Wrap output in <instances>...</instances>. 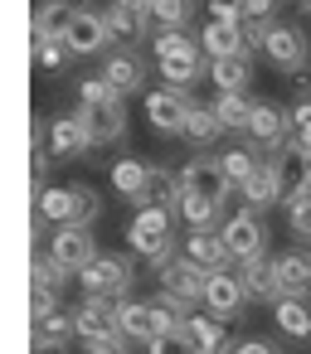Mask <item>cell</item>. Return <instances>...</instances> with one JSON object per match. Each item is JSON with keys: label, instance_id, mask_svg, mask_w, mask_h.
Returning a JSON list of instances; mask_svg holds the SVG:
<instances>
[{"label": "cell", "instance_id": "obj_1", "mask_svg": "<svg viewBox=\"0 0 311 354\" xmlns=\"http://www.w3.org/2000/svg\"><path fill=\"white\" fill-rule=\"evenodd\" d=\"M78 117H83L93 146H112V141L127 136V107H122V93H117L103 73L78 83Z\"/></svg>", "mask_w": 311, "mask_h": 354}, {"label": "cell", "instance_id": "obj_2", "mask_svg": "<svg viewBox=\"0 0 311 354\" xmlns=\"http://www.w3.org/2000/svg\"><path fill=\"white\" fill-rule=\"evenodd\" d=\"M127 243H132V252H136V257H146L151 267L170 262V257H175L170 209H161V204H141V209H136V218H132V228H127Z\"/></svg>", "mask_w": 311, "mask_h": 354}, {"label": "cell", "instance_id": "obj_3", "mask_svg": "<svg viewBox=\"0 0 311 354\" xmlns=\"http://www.w3.org/2000/svg\"><path fill=\"white\" fill-rule=\"evenodd\" d=\"M78 281H83V296H107V301H127V291H132V257H122V252H98L83 272H78Z\"/></svg>", "mask_w": 311, "mask_h": 354}, {"label": "cell", "instance_id": "obj_4", "mask_svg": "<svg viewBox=\"0 0 311 354\" xmlns=\"http://www.w3.org/2000/svg\"><path fill=\"white\" fill-rule=\"evenodd\" d=\"M243 136H248L253 151H272L277 156L292 141V112H282L277 102H253V117H248Z\"/></svg>", "mask_w": 311, "mask_h": 354}, {"label": "cell", "instance_id": "obj_5", "mask_svg": "<svg viewBox=\"0 0 311 354\" xmlns=\"http://www.w3.org/2000/svg\"><path fill=\"white\" fill-rule=\"evenodd\" d=\"M219 233H224V243H229V252H233L238 262H253V257H263V248H267V223H263L258 209L229 214V218L219 223Z\"/></svg>", "mask_w": 311, "mask_h": 354}, {"label": "cell", "instance_id": "obj_6", "mask_svg": "<svg viewBox=\"0 0 311 354\" xmlns=\"http://www.w3.org/2000/svg\"><path fill=\"white\" fill-rule=\"evenodd\" d=\"M49 257L64 267V272H83L93 257H98V238L88 233V223H59V233L49 238Z\"/></svg>", "mask_w": 311, "mask_h": 354}, {"label": "cell", "instance_id": "obj_7", "mask_svg": "<svg viewBox=\"0 0 311 354\" xmlns=\"http://www.w3.org/2000/svg\"><path fill=\"white\" fill-rule=\"evenodd\" d=\"M190 107H195V102H190L185 88H151V93H146V122H151L161 136H180Z\"/></svg>", "mask_w": 311, "mask_h": 354}, {"label": "cell", "instance_id": "obj_8", "mask_svg": "<svg viewBox=\"0 0 311 354\" xmlns=\"http://www.w3.org/2000/svg\"><path fill=\"white\" fill-rule=\"evenodd\" d=\"M180 185H185V194H199V199H214V204H224V199L233 194V180L224 175L219 156H195V160L180 170Z\"/></svg>", "mask_w": 311, "mask_h": 354}, {"label": "cell", "instance_id": "obj_9", "mask_svg": "<svg viewBox=\"0 0 311 354\" xmlns=\"http://www.w3.org/2000/svg\"><path fill=\"white\" fill-rule=\"evenodd\" d=\"M156 281H161V291H175V296H185V301H199V306H204L209 272H204L199 262H190L185 252H180V257H170V262H161V267H156Z\"/></svg>", "mask_w": 311, "mask_h": 354}, {"label": "cell", "instance_id": "obj_10", "mask_svg": "<svg viewBox=\"0 0 311 354\" xmlns=\"http://www.w3.org/2000/svg\"><path fill=\"white\" fill-rule=\"evenodd\" d=\"M73 325L83 339H122V325H117V301L107 296H83L73 306Z\"/></svg>", "mask_w": 311, "mask_h": 354}, {"label": "cell", "instance_id": "obj_11", "mask_svg": "<svg viewBox=\"0 0 311 354\" xmlns=\"http://www.w3.org/2000/svg\"><path fill=\"white\" fill-rule=\"evenodd\" d=\"M272 170H277V189H282V204H296L306 189H311V156L296 146V141H287L282 151H277V160H272Z\"/></svg>", "mask_w": 311, "mask_h": 354}, {"label": "cell", "instance_id": "obj_12", "mask_svg": "<svg viewBox=\"0 0 311 354\" xmlns=\"http://www.w3.org/2000/svg\"><path fill=\"white\" fill-rule=\"evenodd\" d=\"M263 54H267L272 68L301 73V68H306V35H301L296 25H272L267 39H263Z\"/></svg>", "mask_w": 311, "mask_h": 354}, {"label": "cell", "instance_id": "obj_13", "mask_svg": "<svg viewBox=\"0 0 311 354\" xmlns=\"http://www.w3.org/2000/svg\"><path fill=\"white\" fill-rule=\"evenodd\" d=\"M107 39H112L107 15H103V10H88V0H83L78 15H73V25H69V35H64V44H69L73 54H103Z\"/></svg>", "mask_w": 311, "mask_h": 354}, {"label": "cell", "instance_id": "obj_14", "mask_svg": "<svg viewBox=\"0 0 311 354\" xmlns=\"http://www.w3.org/2000/svg\"><path fill=\"white\" fill-rule=\"evenodd\" d=\"M243 301H248V291H243V281H238V272H209V286H204V310L209 315H219V320H233L238 310H243Z\"/></svg>", "mask_w": 311, "mask_h": 354}, {"label": "cell", "instance_id": "obj_15", "mask_svg": "<svg viewBox=\"0 0 311 354\" xmlns=\"http://www.w3.org/2000/svg\"><path fill=\"white\" fill-rule=\"evenodd\" d=\"M156 64H161L166 88H185V93H190V83H195V78H199V68H204V44L195 39V44L175 49V54H161Z\"/></svg>", "mask_w": 311, "mask_h": 354}, {"label": "cell", "instance_id": "obj_16", "mask_svg": "<svg viewBox=\"0 0 311 354\" xmlns=\"http://www.w3.org/2000/svg\"><path fill=\"white\" fill-rule=\"evenodd\" d=\"M185 257H190V262H199L204 272H224V267L233 262V252H229L224 233H214V228H190V238H185Z\"/></svg>", "mask_w": 311, "mask_h": 354}, {"label": "cell", "instance_id": "obj_17", "mask_svg": "<svg viewBox=\"0 0 311 354\" xmlns=\"http://www.w3.org/2000/svg\"><path fill=\"white\" fill-rule=\"evenodd\" d=\"M117 325H122V339H141V344H151L166 330L151 301H117Z\"/></svg>", "mask_w": 311, "mask_h": 354}, {"label": "cell", "instance_id": "obj_18", "mask_svg": "<svg viewBox=\"0 0 311 354\" xmlns=\"http://www.w3.org/2000/svg\"><path fill=\"white\" fill-rule=\"evenodd\" d=\"M238 281H243V291H248V301H263V306H272V301L282 296V281H277V267H272L267 257H253V262H238Z\"/></svg>", "mask_w": 311, "mask_h": 354}, {"label": "cell", "instance_id": "obj_19", "mask_svg": "<svg viewBox=\"0 0 311 354\" xmlns=\"http://www.w3.org/2000/svg\"><path fill=\"white\" fill-rule=\"evenodd\" d=\"M103 78L127 97V93H141V83H146V64H141L132 49H117V54L103 59Z\"/></svg>", "mask_w": 311, "mask_h": 354}, {"label": "cell", "instance_id": "obj_20", "mask_svg": "<svg viewBox=\"0 0 311 354\" xmlns=\"http://www.w3.org/2000/svg\"><path fill=\"white\" fill-rule=\"evenodd\" d=\"M209 83L219 93H243L253 83V54H224V59H209Z\"/></svg>", "mask_w": 311, "mask_h": 354}, {"label": "cell", "instance_id": "obj_21", "mask_svg": "<svg viewBox=\"0 0 311 354\" xmlns=\"http://www.w3.org/2000/svg\"><path fill=\"white\" fill-rule=\"evenodd\" d=\"M93 141H88V127H83V117H54V127H49V156L54 160H73V156H83Z\"/></svg>", "mask_w": 311, "mask_h": 354}, {"label": "cell", "instance_id": "obj_22", "mask_svg": "<svg viewBox=\"0 0 311 354\" xmlns=\"http://www.w3.org/2000/svg\"><path fill=\"white\" fill-rule=\"evenodd\" d=\"M78 335V325H73V310H49V315H35V349L44 354H59L69 339Z\"/></svg>", "mask_w": 311, "mask_h": 354}, {"label": "cell", "instance_id": "obj_23", "mask_svg": "<svg viewBox=\"0 0 311 354\" xmlns=\"http://www.w3.org/2000/svg\"><path fill=\"white\" fill-rule=\"evenodd\" d=\"M83 0H44L35 10V39H64Z\"/></svg>", "mask_w": 311, "mask_h": 354}, {"label": "cell", "instance_id": "obj_24", "mask_svg": "<svg viewBox=\"0 0 311 354\" xmlns=\"http://www.w3.org/2000/svg\"><path fill=\"white\" fill-rule=\"evenodd\" d=\"M277 267V281H282V296H311V252H282L272 257Z\"/></svg>", "mask_w": 311, "mask_h": 354}, {"label": "cell", "instance_id": "obj_25", "mask_svg": "<svg viewBox=\"0 0 311 354\" xmlns=\"http://www.w3.org/2000/svg\"><path fill=\"white\" fill-rule=\"evenodd\" d=\"M199 44H204L209 59H224V54H243V49H248L243 25H229V20H209V25L199 30ZM248 54H253V49H248Z\"/></svg>", "mask_w": 311, "mask_h": 354}, {"label": "cell", "instance_id": "obj_26", "mask_svg": "<svg viewBox=\"0 0 311 354\" xmlns=\"http://www.w3.org/2000/svg\"><path fill=\"white\" fill-rule=\"evenodd\" d=\"M238 194L248 199V209H272V204H282V189H277V170H272V160H263L243 185H238Z\"/></svg>", "mask_w": 311, "mask_h": 354}, {"label": "cell", "instance_id": "obj_27", "mask_svg": "<svg viewBox=\"0 0 311 354\" xmlns=\"http://www.w3.org/2000/svg\"><path fill=\"white\" fill-rule=\"evenodd\" d=\"M272 320H277L282 335L311 339V306H306V296H277L272 301Z\"/></svg>", "mask_w": 311, "mask_h": 354}, {"label": "cell", "instance_id": "obj_28", "mask_svg": "<svg viewBox=\"0 0 311 354\" xmlns=\"http://www.w3.org/2000/svg\"><path fill=\"white\" fill-rule=\"evenodd\" d=\"M107 15V30H112V39H127V44H136V39H146V30H151V10H132V6H112L103 10Z\"/></svg>", "mask_w": 311, "mask_h": 354}, {"label": "cell", "instance_id": "obj_29", "mask_svg": "<svg viewBox=\"0 0 311 354\" xmlns=\"http://www.w3.org/2000/svg\"><path fill=\"white\" fill-rule=\"evenodd\" d=\"M146 185H151V165L146 160H112V189L132 204L146 199Z\"/></svg>", "mask_w": 311, "mask_h": 354}, {"label": "cell", "instance_id": "obj_30", "mask_svg": "<svg viewBox=\"0 0 311 354\" xmlns=\"http://www.w3.org/2000/svg\"><path fill=\"white\" fill-rule=\"evenodd\" d=\"M219 131H224L219 112H214V107H199V102H195V107H190V117H185V131H180V136H185V141H190L195 151H204V146H214V141H219Z\"/></svg>", "mask_w": 311, "mask_h": 354}, {"label": "cell", "instance_id": "obj_31", "mask_svg": "<svg viewBox=\"0 0 311 354\" xmlns=\"http://www.w3.org/2000/svg\"><path fill=\"white\" fill-rule=\"evenodd\" d=\"M180 199H185V185H180V175H170L166 165H151V185H146V199H141V204L180 209ZM141 204H136V209H141Z\"/></svg>", "mask_w": 311, "mask_h": 354}, {"label": "cell", "instance_id": "obj_32", "mask_svg": "<svg viewBox=\"0 0 311 354\" xmlns=\"http://www.w3.org/2000/svg\"><path fill=\"white\" fill-rule=\"evenodd\" d=\"M185 330L195 335V344H199V354H224V349H229V335H224V320H219V315H209V310H204V315H190V320H185Z\"/></svg>", "mask_w": 311, "mask_h": 354}, {"label": "cell", "instance_id": "obj_33", "mask_svg": "<svg viewBox=\"0 0 311 354\" xmlns=\"http://www.w3.org/2000/svg\"><path fill=\"white\" fill-rule=\"evenodd\" d=\"M35 209H39L49 223H73V185H69V189H59V185H54V189H39V194H35Z\"/></svg>", "mask_w": 311, "mask_h": 354}, {"label": "cell", "instance_id": "obj_34", "mask_svg": "<svg viewBox=\"0 0 311 354\" xmlns=\"http://www.w3.org/2000/svg\"><path fill=\"white\" fill-rule=\"evenodd\" d=\"M69 277H73V272H64L54 257H49V262H44V257L30 262V291H35V296H59V286H64Z\"/></svg>", "mask_w": 311, "mask_h": 354}, {"label": "cell", "instance_id": "obj_35", "mask_svg": "<svg viewBox=\"0 0 311 354\" xmlns=\"http://www.w3.org/2000/svg\"><path fill=\"white\" fill-rule=\"evenodd\" d=\"M214 112H219L224 131H243L248 117H253V102H248L243 93H219V97H214Z\"/></svg>", "mask_w": 311, "mask_h": 354}, {"label": "cell", "instance_id": "obj_36", "mask_svg": "<svg viewBox=\"0 0 311 354\" xmlns=\"http://www.w3.org/2000/svg\"><path fill=\"white\" fill-rule=\"evenodd\" d=\"M219 165H224V175L233 180V189H238V185H243L263 160H258V151H253V146H233V151H224V156H219Z\"/></svg>", "mask_w": 311, "mask_h": 354}, {"label": "cell", "instance_id": "obj_37", "mask_svg": "<svg viewBox=\"0 0 311 354\" xmlns=\"http://www.w3.org/2000/svg\"><path fill=\"white\" fill-rule=\"evenodd\" d=\"M219 214H224V204H214V199H199V194H185V199H180V218H185L190 228H214Z\"/></svg>", "mask_w": 311, "mask_h": 354}, {"label": "cell", "instance_id": "obj_38", "mask_svg": "<svg viewBox=\"0 0 311 354\" xmlns=\"http://www.w3.org/2000/svg\"><path fill=\"white\" fill-rule=\"evenodd\" d=\"M146 354H199V344H195V335H190L185 325H175V330H161V335L146 344Z\"/></svg>", "mask_w": 311, "mask_h": 354}, {"label": "cell", "instance_id": "obj_39", "mask_svg": "<svg viewBox=\"0 0 311 354\" xmlns=\"http://www.w3.org/2000/svg\"><path fill=\"white\" fill-rule=\"evenodd\" d=\"M151 20L161 30H185L190 25V0H151Z\"/></svg>", "mask_w": 311, "mask_h": 354}, {"label": "cell", "instance_id": "obj_40", "mask_svg": "<svg viewBox=\"0 0 311 354\" xmlns=\"http://www.w3.org/2000/svg\"><path fill=\"white\" fill-rule=\"evenodd\" d=\"M30 54H35V64H39L44 73H59V68L69 64V54H73V49H69L64 39H35V49H30Z\"/></svg>", "mask_w": 311, "mask_h": 354}, {"label": "cell", "instance_id": "obj_41", "mask_svg": "<svg viewBox=\"0 0 311 354\" xmlns=\"http://www.w3.org/2000/svg\"><path fill=\"white\" fill-rule=\"evenodd\" d=\"M98 214H103V194L93 185H73V223H88L93 228Z\"/></svg>", "mask_w": 311, "mask_h": 354}, {"label": "cell", "instance_id": "obj_42", "mask_svg": "<svg viewBox=\"0 0 311 354\" xmlns=\"http://www.w3.org/2000/svg\"><path fill=\"white\" fill-rule=\"evenodd\" d=\"M292 141L311 156V97H296V107H292Z\"/></svg>", "mask_w": 311, "mask_h": 354}, {"label": "cell", "instance_id": "obj_43", "mask_svg": "<svg viewBox=\"0 0 311 354\" xmlns=\"http://www.w3.org/2000/svg\"><path fill=\"white\" fill-rule=\"evenodd\" d=\"M287 228H292L301 243H311V189H306L296 204H287Z\"/></svg>", "mask_w": 311, "mask_h": 354}, {"label": "cell", "instance_id": "obj_44", "mask_svg": "<svg viewBox=\"0 0 311 354\" xmlns=\"http://www.w3.org/2000/svg\"><path fill=\"white\" fill-rule=\"evenodd\" d=\"M185 44H195V35H190V30H156V39H151L156 59H161V54H175V49H185Z\"/></svg>", "mask_w": 311, "mask_h": 354}, {"label": "cell", "instance_id": "obj_45", "mask_svg": "<svg viewBox=\"0 0 311 354\" xmlns=\"http://www.w3.org/2000/svg\"><path fill=\"white\" fill-rule=\"evenodd\" d=\"M209 20H229V25H243V10H238V0H209Z\"/></svg>", "mask_w": 311, "mask_h": 354}, {"label": "cell", "instance_id": "obj_46", "mask_svg": "<svg viewBox=\"0 0 311 354\" xmlns=\"http://www.w3.org/2000/svg\"><path fill=\"white\" fill-rule=\"evenodd\" d=\"M272 6H277V0H238L243 20H272Z\"/></svg>", "mask_w": 311, "mask_h": 354}, {"label": "cell", "instance_id": "obj_47", "mask_svg": "<svg viewBox=\"0 0 311 354\" xmlns=\"http://www.w3.org/2000/svg\"><path fill=\"white\" fill-rule=\"evenodd\" d=\"M267 30H272V20H243V39H248V49H263Z\"/></svg>", "mask_w": 311, "mask_h": 354}, {"label": "cell", "instance_id": "obj_48", "mask_svg": "<svg viewBox=\"0 0 311 354\" xmlns=\"http://www.w3.org/2000/svg\"><path fill=\"white\" fill-rule=\"evenodd\" d=\"M229 354H277V349H272L267 339H243V344H233Z\"/></svg>", "mask_w": 311, "mask_h": 354}, {"label": "cell", "instance_id": "obj_49", "mask_svg": "<svg viewBox=\"0 0 311 354\" xmlns=\"http://www.w3.org/2000/svg\"><path fill=\"white\" fill-rule=\"evenodd\" d=\"M88 354H122V339H88Z\"/></svg>", "mask_w": 311, "mask_h": 354}, {"label": "cell", "instance_id": "obj_50", "mask_svg": "<svg viewBox=\"0 0 311 354\" xmlns=\"http://www.w3.org/2000/svg\"><path fill=\"white\" fill-rule=\"evenodd\" d=\"M44 170H49V160H44V151H35V160H30V175H35V194H39V180H44Z\"/></svg>", "mask_w": 311, "mask_h": 354}, {"label": "cell", "instance_id": "obj_51", "mask_svg": "<svg viewBox=\"0 0 311 354\" xmlns=\"http://www.w3.org/2000/svg\"><path fill=\"white\" fill-rule=\"evenodd\" d=\"M117 6H132V10H151V0H117Z\"/></svg>", "mask_w": 311, "mask_h": 354}, {"label": "cell", "instance_id": "obj_52", "mask_svg": "<svg viewBox=\"0 0 311 354\" xmlns=\"http://www.w3.org/2000/svg\"><path fill=\"white\" fill-rule=\"evenodd\" d=\"M296 6H301V10H311V0H296Z\"/></svg>", "mask_w": 311, "mask_h": 354}]
</instances>
